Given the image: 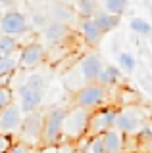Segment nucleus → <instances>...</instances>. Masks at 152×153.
Segmentation results:
<instances>
[{
  "label": "nucleus",
  "mask_w": 152,
  "mask_h": 153,
  "mask_svg": "<svg viewBox=\"0 0 152 153\" xmlns=\"http://www.w3.org/2000/svg\"><path fill=\"white\" fill-rule=\"evenodd\" d=\"M102 67L104 65H102V59H100V56H98V54H87V56H83L81 59H79V65H77L79 73H81V76H83V86L96 82L98 73L102 71Z\"/></svg>",
  "instance_id": "obj_11"
},
{
  "label": "nucleus",
  "mask_w": 152,
  "mask_h": 153,
  "mask_svg": "<svg viewBox=\"0 0 152 153\" xmlns=\"http://www.w3.org/2000/svg\"><path fill=\"white\" fill-rule=\"evenodd\" d=\"M42 124H44V113L41 109L37 111H31V113H25L21 119V124H20V142L27 147H35L41 143V138H42Z\"/></svg>",
  "instance_id": "obj_3"
},
{
  "label": "nucleus",
  "mask_w": 152,
  "mask_h": 153,
  "mask_svg": "<svg viewBox=\"0 0 152 153\" xmlns=\"http://www.w3.org/2000/svg\"><path fill=\"white\" fill-rule=\"evenodd\" d=\"M14 146L12 136H6V134H0V153H8V149Z\"/></svg>",
  "instance_id": "obj_27"
},
{
  "label": "nucleus",
  "mask_w": 152,
  "mask_h": 153,
  "mask_svg": "<svg viewBox=\"0 0 152 153\" xmlns=\"http://www.w3.org/2000/svg\"><path fill=\"white\" fill-rule=\"evenodd\" d=\"M50 16H54V21L65 23L64 19H69L71 17V8L65 6V4H54V6L50 8Z\"/></svg>",
  "instance_id": "obj_23"
},
{
  "label": "nucleus",
  "mask_w": 152,
  "mask_h": 153,
  "mask_svg": "<svg viewBox=\"0 0 152 153\" xmlns=\"http://www.w3.org/2000/svg\"><path fill=\"white\" fill-rule=\"evenodd\" d=\"M31 21L23 16L21 12H6L0 19V31L6 36H21L25 33H29Z\"/></svg>",
  "instance_id": "obj_7"
},
{
  "label": "nucleus",
  "mask_w": 152,
  "mask_h": 153,
  "mask_svg": "<svg viewBox=\"0 0 152 153\" xmlns=\"http://www.w3.org/2000/svg\"><path fill=\"white\" fill-rule=\"evenodd\" d=\"M79 33H81L83 40L87 42L89 46H98L102 40V31L96 27V23L93 21V19H81V23H79Z\"/></svg>",
  "instance_id": "obj_14"
},
{
  "label": "nucleus",
  "mask_w": 152,
  "mask_h": 153,
  "mask_svg": "<svg viewBox=\"0 0 152 153\" xmlns=\"http://www.w3.org/2000/svg\"><path fill=\"white\" fill-rule=\"evenodd\" d=\"M102 142H104L106 153H123L125 151L127 136H123L117 128H110V130H106L102 134Z\"/></svg>",
  "instance_id": "obj_13"
},
{
  "label": "nucleus",
  "mask_w": 152,
  "mask_h": 153,
  "mask_svg": "<svg viewBox=\"0 0 152 153\" xmlns=\"http://www.w3.org/2000/svg\"><path fill=\"white\" fill-rule=\"evenodd\" d=\"M33 23H37V25H46V17L44 16H39V13H37V16H33Z\"/></svg>",
  "instance_id": "obj_29"
},
{
  "label": "nucleus",
  "mask_w": 152,
  "mask_h": 153,
  "mask_svg": "<svg viewBox=\"0 0 152 153\" xmlns=\"http://www.w3.org/2000/svg\"><path fill=\"white\" fill-rule=\"evenodd\" d=\"M77 10L83 19H91L96 13V4L94 0H77Z\"/></svg>",
  "instance_id": "obj_24"
},
{
  "label": "nucleus",
  "mask_w": 152,
  "mask_h": 153,
  "mask_svg": "<svg viewBox=\"0 0 152 153\" xmlns=\"http://www.w3.org/2000/svg\"><path fill=\"white\" fill-rule=\"evenodd\" d=\"M17 69V57L14 56H0V79L12 75Z\"/></svg>",
  "instance_id": "obj_19"
},
{
  "label": "nucleus",
  "mask_w": 152,
  "mask_h": 153,
  "mask_svg": "<svg viewBox=\"0 0 152 153\" xmlns=\"http://www.w3.org/2000/svg\"><path fill=\"white\" fill-rule=\"evenodd\" d=\"M8 153H31V147H27V146H23L21 142H14V146L8 149Z\"/></svg>",
  "instance_id": "obj_28"
},
{
  "label": "nucleus",
  "mask_w": 152,
  "mask_h": 153,
  "mask_svg": "<svg viewBox=\"0 0 152 153\" xmlns=\"http://www.w3.org/2000/svg\"><path fill=\"white\" fill-rule=\"evenodd\" d=\"M23 84H27V86H31V88H35V90H42V92H44L46 86H48V79H46L42 73H31Z\"/></svg>",
  "instance_id": "obj_21"
},
{
  "label": "nucleus",
  "mask_w": 152,
  "mask_h": 153,
  "mask_svg": "<svg viewBox=\"0 0 152 153\" xmlns=\"http://www.w3.org/2000/svg\"><path fill=\"white\" fill-rule=\"evenodd\" d=\"M14 102V94L6 84H0V111Z\"/></svg>",
  "instance_id": "obj_26"
},
{
  "label": "nucleus",
  "mask_w": 152,
  "mask_h": 153,
  "mask_svg": "<svg viewBox=\"0 0 152 153\" xmlns=\"http://www.w3.org/2000/svg\"><path fill=\"white\" fill-rule=\"evenodd\" d=\"M46 57V48L42 42H29L27 46L21 48L20 57H17V67L21 69H35L39 67Z\"/></svg>",
  "instance_id": "obj_8"
},
{
  "label": "nucleus",
  "mask_w": 152,
  "mask_h": 153,
  "mask_svg": "<svg viewBox=\"0 0 152 153\" xmlns=\"http://www.w3.org/2000/svg\"><path fill=\"white\" fill-rule=\"evenodd\" d=\"M117 63H120V71H125V73H133L137 69V59L129 52H121L117 56Z\"/></svg>",
  "instance_id": "obj_20"
},
{
  "label": "nucleus",
  "mask_w": 152,
  "mask_h": 153,
  "mask_svg": "<svg viewBox=\"0 0 152 153\" xmlns=\"http://www.w3.org/2000/svg\"><path fill=\"white\" fill-rule=\"evenodd\" d=\"M116 111L117 109L114 105H102V107L91 111L89 117V124H87V134L85 138H94V136H102L106 130L114 128V119H116Z\"/></svg>",
  "instance_id": "obj_6"
},
{
  "label": "nucleus",
  "mask_w": 152,
  "mask_h": 153,
  "mask_svg": "<svg viewBox=\"0 0 152 153\" xmlns=\"http://www.w3.org/2000/svg\"><path fill=\"white\" fill-rule=\"evenodd\" d=\"M85 153H106L104 149V142H102V136H94L89 140L87 147H85Z\"/></svg>",
  "instance_id": "obj_25"
},
{
  "label": "nucleus",
  "mask_w": 152,
  "mask_h": 153,
  "mask_svg": "<svg viewBox=\"0 0 152 153\" xmlns=\"http://www.w3.org/2000/svg\"><path fill=\"white\" fill-rule=\"evenodd\" d=\"M91 19L96 23V27L102 31V35L117 29V25H120V21H121L120 16H112V13H106V12H102V10H96V13H94Z\"/></svg>",
  "instance_id": "obj_15"
},
{
  "label": "nucleus",
  "mask_w": 152,
  "mask_h": 153,
  "mask_svg": "<svg viewBox=\"0 0 152 153\" xmlns=\"http://www.w3.org/2000/svg\"><path fill=\"white\" fill-rule=\"evenodd\" d=\"M65 107H52L44 113V124H42V147H54L62 140V123H64Z\"/></svg>",
  "instance_id": "obj_4"
},
{
  "label": "nucleus",
  "mask_w": 152,
  "mask_h": 153,
  "mask_svg": "<svg viewBox=\"0 0 152 153\" xmlns=\"http://www.w3.org/2000/svg\"><path fill=\"white\" fill-rule=\"evenodd\" d=\"M100 2V10L112 16H123L129 8V0H98Z\"/></svg>",
  "instance_id": "obj_17"
},
{
  "label": "nucleus",
  "mask_w": 152,
  "mask_h": 153,
  "mask_svg": "<svg viewBox=\"0 0 152 153\" xmlns=\"http://www.w3.org/2000/svg\"><path fill=\"white\" fill-rule=\"evenodd\" d=\"M121 79V71L120 67L116 65H106L102 67V71L98 73V79H96V84L104 86V88H110V86H116Z\"/></svg>",
  "instance_id": "obj_16"
},
{
  "label": "nucleus",
  "mask_w": 152,
  "mask_h": 153,
  "mask_svg": "<svg viewBox=\"0 0 152 153\" xmlns=\"http://www.w3.org/2000/svg\"><path fill=\"white\" fill-rule=\"evenodd\" d=\"M129 27H131V31H135L137 35H142V36H146V35L152 33V25L146 21V19H142V17H133Z\"/></svg>",
  "instance_id": "obj_22"
},
{
  "label": "nucleus",
  "mask_w": 152,
  "mask_h": 153,
  "mask_svg": "<svg viewBox=\"0 0 152 153\" xmlns=\"http://www.w3.org/2000/svg\"><path fill=\"white\" fill-rule=\"evenodd\" d=\"M23 113L20 109V105L16 102H12L8 107H4L0 111V134H6V136H14L20 130Z\"/></svg>",
  "instance_id": "obj_9"
},
{
  "label": "nucleus",
  "mask_w": 152,
  "mask_h": 153,
  "mask_svg": "<svg viewBox=\"0 0 152 153\" xmlns=\"http://www.w3.org/2000/svg\"><path fill=\"white\" fill-rule=\"evenodd\" d=\"M142 123H144V115H142V111L137 105H133V107H121L116 111L114 128H117L123 136H137Z\"/></svg>",
  "instance_id": "obj_5"
},
{
  "label": "nucleus",
  "mask_w": 152,
  "mask_h": 153,
  "mask_svg": "<svg viewBox=\"0 0 152 153\" xmlns=\"http://www.w3.org/2000/svg\"><path fill=\"white\" fill-rule=\"evenodd\" d=\"M20 48V40L16 36H0V56H14Z\"/></svg>",
  "instance_id": "obj_18"
},
{
  "label": "nucleus",
  "mask_w": 152,
  "mask_h": 153,
  "mask_svg": "<svg viewBox=\"0 0 152 153\" xmlns=\"http://www.w3.org/2000/svg\"><path fill=\"white\" fill-rule=\"evenodd\" d=\"M17 98H20V109L21 113H31V111H37V109L42 105V100H44V92L42 90H35L27 84H21L17 88Z\"/></svg>",
  "instance_id": "obj_10"
},
{
  "label": "nucleus",
  "mask_w": 152,
  "mask_h": 153,
  "mask_svg": "<svg viewBox=\"0 0 152 153\" xmlns=\"http://www.w3.org/2000/svg\"><path fill=\"white\" fill-rule=\"evenodd\" d=\"M69 33H71L69 25L60 23V21H50V23L44 25V29H42V36H44V40L48 42V44H54V46L62 44V42L69 36Z\"/></svg>",
  "instance_id": "obj_12"
},
{
  "label": "nucleus",
  "mask_w": 152,
  "mask_h": 153,
  "mask_svg": "<svg viewBox=\"0 0 152 153\" xmlns=\"http://www.w3.org/2000/svg\"><path fill=\"white\" fill-rule=\"evenodd\" d=\"M89 117H91V111H87V109H81V107L65 109L64 123H62V140L69 142V140L85 138Z\"/></svg>",
  "instance_id": "obj_1"
},
{
  "label": "nucleus",
  "mask_w": 152,
  "mask_h": 153,
  "mask_svg": "<svg viewBox=\"0 0 152 153\" xmlns=\"http://www.w3.org/2000/svg\"><path fill=\"white\" fill-rule=\"evenodd\" d=\"M108 88L93 82V84H85L81 88L75 90V94L71 96V102H73L75 107L87 109V111H94V109L106 105L108 102Z\"/></svg>",
  "instance_id": "obj_2"
}]
</instances>
